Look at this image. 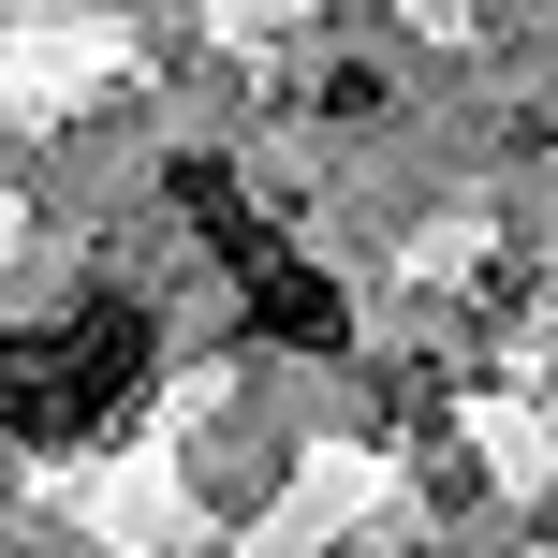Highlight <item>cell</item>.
Masks as SVG:
<instances>
[{"mask_svg": "<svg viewBox=\"0 0 558 558\" xmlns=\"http://www.w3.org/2000/svg\"><path fill=\"white\" fill-rule=\"evenodd\" d=\"M147 367V308H88V324H45V338H0V441H88V426L133 397Z\"/></svg>", "mask_w": 558, "mask_h": 558, "instance_id": "6da1fadb", "label": "cell"}]
</instances>
